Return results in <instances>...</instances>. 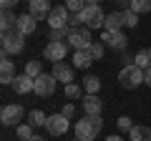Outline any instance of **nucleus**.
<instances>
[{"label": "nucleus", "instance_id": "nucleus-33", "mask_svg": "<svg viewBox=\"0 0 151 141\" xmlns=\"http://www.w3.org/2000/svg\"><path fill=\"white\" fill-rule=\"evenodd\" d=\"M116 124H119V129H121V131H131V129H134V124H131V119H129V116H121V119L116 121Z\"/></svg>", "mask_w": 151, "mask_h": 141}, {"label": "nucleus", "instance_id": "nucleus-12", "mask_svg": "<svg viewBox=\"0 0 151 141\" xmlns=\"http://www.w3.org/2000/svg\"><path fill=\"white\" fill-rule=\"evenodd\" d=\"M15 30L20 33V35H33V33L38 30V20L30 15V13H23V15H18Z\"/></svg>", "mask_w": 151, "mask_h": 141}, {"label": "nucleus", "instance_id": "nucleus-39", "mask_svg": "<svg viewBox=\"0 0 151 141\" xmlns=\"http://www.w3.org/2000/svg\"><path fill=\"white\" fill-rule=\"evenodd\" d=\"M88 5H101V0H86Z\"/></svg>", "mask_w": 151, "mask_h": 141}, {"label": "nucleus", "instance_id": "nucleus-29", "mask_svg": "<svg viewBox=\"0 0 151 141\" xmlns=\"http://www.w3.org/2000/svg\"><path fill=\"white\" fill-rule=\"evenodd\" d=\"M124 25L126 28H136V25H139V13H134L131 8L124 10Z\"/></svg>", "mask_w": 151, "mask_h": 141}, {"label": "nucleus", "instance_id": "nucleus-2", "mask_svg": "<svg viewBox=\"0 0 151 141\" xmlns=\"http://www.w3.org/2000/svg\"><path fill=\"white\" fill-rule=\"evenodd\" d=\"M119 83L124 88H129V91H134V88H139L141 83H144V70L139 68V65H124L119 73Z\"/></svg>", "mask_w": 151, "mask_h": 141}, {"label": "nucleus", "instance_id": "nucleus-17", "mask_svg": "<svg viewBox=\"0 0 151 141\" xmlns=\"http://www.w3.org/2000/svg\"><path fill=\"white\" fill-rule=\"evenodd\" d=\"M13 60H8V55H3V60H0V83H10L13 86V78H15V73H13Z\"/></svg>", "mask_w": 151, "mask_h": 141}, {"label": "nucleus", "instance_id": "nucleus-21", "mask_svg": "<svg viewBox=\"0 0 151 141\" xmlns=\"http://www.w3.org/2000/svg\"><path fill=\"white\" fill-rule=\"evenodd\" d=\"M129 139L131 141H151V129L149 126H134L129 131Z\"/></svg>", "mask_w": 151, "mask_h": 141}, {"label": "nucleus", "instance_id": "nucleus-9", "mask_svg": "<svg viewBox=\"0 0 151 141\" xmlns=\"http://www.w3.org/2000/svg\"><path fill=\"white\" fill-rule=\"evenodd\" d=\"M45 129H48L50 136H63L65 131L70 129V119H65L63 114H53V116H48V121H45Z\"/></svg>", "mask_w": 151, "mask_h": 141}, {"label": "nucleus", "instance_id": "nucleus-18", "mask_svg": "<svg viewBox=\"0 0 151 141\" xmlns=\"http://www.w3.org/2000/svg\"><path fill=\"white\" fill-rule=\"evenodd\" d=\"M106 30H111V33H116V30H121L124 28V10H113V13H108L106 15Z\"/></svg>", "mask_w": 151, "mask_h": 141}, {"label": "nucleus", "instance_id": "nucleus-16", "mask_svg": "<svg viewBox=\"0 0 151 141\" xmlns=\"http://www.w3.org/2000/svg\"><path fill=\"white\" fill-rule=\"evenodd\" d=\"M81 106H83V111H86V116H101V109H103L101 98H98L96 93H88L81 101Z\"/></svg>", "mask_w": 151, "mask_h": 141}, {"label": "nucleus", "instance_id": "nucleus-3", "mask_svg": "<svg viewBox=\"0 0 151 141\" xmlns=\"http://www.w3.org/2000/svg\"><path fill=\"white\" fill-rule=\"evenodd\" d=\"M78 18H81V23L86 28H91V30L106 25V13L101 10V5H86L83 13H78Z\"/></svg>", "mask_w": 151, "mask_h": 141}, {"label": "nucleus", "instance_id": "nucleus-19", "mask_svg": "<svg viewBox=\"0 0 151 141\" xmlns=\"http://www.w3.org/2000/svg\"><path fill=\"white\" fill-rule=\"evenodd\" d=\"M91 63H93V55H91V50H88V48L76 50V53H73V65H76V68H88Z\"/></svg>", "mask_w": 151, "mask_h": 141}, {"label": "nucleus", "instance_id": "nucleus-28", "mask_svg": "<svg viewBox=\"0 0 151 141\" xmlns=\"http://www.w3.org/2000/svg\"><path fill=\"white\" fill-rule=\"evenodd\" d=\"M88 3L86 0H65V8H68L73 15H78V13H83V8H86Z\"/></svg>", "mask_w": 151, "mask_h": 141}, {"label": "nucleus", "instance_id": "nucleus-1", "mask_svg": "<svg viewBox=\"0 0 151 141\" xmlns=\"http://www.w3.org/2000/svg\"><path fill=\"white\" fill-rule=\"evenodd\" d=\"M103 129L101 116H83L81 121H76V139L81 141H93Z\"/></svg>", "mask_w": 151, "mask_h": 141}, {"label": "nucleus", "instance_id": "nucleus-15", "mask_svg": "<svg viewBox=\"0 0 151 141\" xmlns=\"http://www.w3.org/2000/svg\"><path fill=\"white\" fill-rule=\"evenodd\" d=\"M53 76H55V81H60L63 86H68V83H73V65H68V63H53Z\"/></svg>", "mask_w": 151, "mask_h": 141}, {"label": "nucleus", "instance_id": "nucleus-34", "mask_svg": "<svg viewBox=\"0 0 151 141\" xmlns=\"http://www.w3.org/2000/svg\"><path fill=\"white\" fill-rule=\"evenodd\" d=\"M60 114H63L65 119H73V114H76V106H73V103H68V106H63V111H60Z\"/></svg>", "mask_w": 151, "mask_h": 141}, {"label": "nucleus", "instance_id": "nucleus-22", "mask_svg": "<svg viewBox=\"0 0 151 141\" xmlns=\"http://www.w3.org/2000/svg\"><path fill=\"white\" fill-rule=\"evenodd\" d=\"M15 23H18L15 13H13V10H3V18H0V28H3V33L15 30Z\"/></svg>", "mask_w": 151, "mask_h": 141}, {"label": "nucleus", "instance_id": "nucleus-32", "mask_svg": "<svg viewBox=\"0 0 151 141\" xmlns=\"http://www.w3.org/2000/svg\"><path fill=\"white\" fill-rule=\"evenodd\" d=\"M88 50H91V55H93V60H98V58H103V43H91V45H88Z\"/></svg>", "mask_w": 151, "mask_h": 141}, {"label": "nucleus", "instance_id": "nucleus-20", "mask_svg": "<svg viewBox=\"0 0 151 141\" xmlns=\"http://www.w3.org/2000/svg\"><path fill=\"white\" fill-rule=\"evenodd\" d=\"M134 65H139L141 70L151 68V48H141L139 53L134 55Z\"/></svg>", "mask_w": 151, "mask_h": 141}, {"label": "nucleus", "instance_id": "nucleus-24", "mask_svg": "<svg viewBox=\"0 0 151 141\" xmlns=\"http://www.w3.org/2000/svg\"><path fill=\"white\" fill-rule=\"evenodd\" d=\"M83 88H86V93H96V96H98L101 78H98V76H86V78H83Z\"/></svg>", "mask_w": 151, "mask_h": 141}, {"label": "nucleus", "instance_id": "nucleus-40", "mask_svg": "<svg viewBox=\"0 0 151 141\" xmlns=\"http://www.w3.org/2000/svg\"><path fill=\"white\" fill-rule=\"evenodd\" d=\"M30 141H45V139H43V136H38V134H35V136H33Z\"/></svg>", "mask_w": 151, "mask_h": 141}, {"label": "nucleus", "instance_id": "nucleus-27", "mask_svg": "<svg viewBox=\"0 0 151 141\" xmlns=\"http://www.w3.org/2000/svg\"><path fill=\"white\" fill-rule=\"evenodd\" d=\"M131 10L134 13H149L151 10V0H131Z\"/></svg>", "mask_w": 151, "mask_h": 141}, {"label": "nucleus", "instance_id": "nucleus-30", "mask_svg": "<svg viewBox=\"0 0 151 141\" xmlns=\"http://www.w3.org/2000/svg\"><path fill=\"white\" fill-rule=\"evenodd\" d=\"M25 73H28L30 78H38L40 73H43V68H40L38 60H28V63H25Z\"/></svg>", "mask_w": 151, "mask_h": 141}, {"label": "nucleus", "instance_id": "nucleus-38", "mask_svg": "<svg viewBox=\"0 0 151 141\" xmlns=\"http://www.w3.org/2000/svg\"><path fill=\"white\" fill-rule=\"evenodd\" d=\"M106 141H124V139H121V136H116V134H113V136H108Z\"/></svg>", "mask_w": 151, "mask_h": 141}, {"label": "nucleus", "instance_id": "nucleus-13", "mask_svg": "<svg viewBox=\"0 0 151 141\" xmlns=\"http://www.w3.org/2000/svg\"><path fill=\"white\" fill-rule=\"evenodd\" d=\"M13 88H15V93H30L35 91V78H30L28 73H18L15 78H13Z\"/></svg>", "mask_w": 151, "mask_h": 141}, {"label": "nucleus", "instance_id": "nucleus-31", "mask_svg": "<svg viewBox=\"0 0 151 141\" xmlns=\"http://www.w3.org/2000/svg\"><path fill=\"white\" fill-rule=\"evenodd\" d=\"M65 98H81V86H76V83H68L65 86Z\"/></svg>", "mask_w": 151, "mask_h": 141}, {"label": "nucleus", "instance_id": "nucleus-26", "mask_svg": "<svg viewBox=\"0 0 151 141\" xmlns=\"http://www.w3.org/2000/svg\"><path fill=\"white\" fill-rule=\"evenodd\" d=\"M15 134H18V139H23V141H30L33 136H35V134H33V126H30V124H20V126L15 129Z\"/></svg>", "mask_w": 151, "mask_h": 141}, {"label": "nucleus", "instance_id": "nucleus-14", "mask_svg": "<svg viewBox=\"0 0 151 141\" xmlns=\"http://www.w3.org/2000/svg\"><path fill=\"white\" fill-rule=\"evenodd\" d=\"M50 10H53V8H50L48 0H30V3H28V13H30L35 20H40V18H48Z\"/></svg>", "mask_w": 151, "mask_h": 141}, {"label": "nucleus", "instance_id": "nucleus-6", "mask_svg": "<svg viewBox=\"0 0 151 141\" xmlns=\"http://www.w3.org/2000/svg\"><path fill=\"white\" fill-rule=\"evenodd\" d=\"M23 116H25V109H23L20 103H8V106H3V111H0V121L5 126H20Z\"/></svg>", "mask_w": 151, "mask_h": 141}, {"label": "nucleus", "instance_id": "nucleus-25", "mask_svg": "<svg viewBox=\"0 0 151 141\" xmlns=\"http://www.w3.org/2000/svg\"><path fill=\"white\" fill-rule=\"evenodd\" d=\"M70 30H73L70 25H65V28H55V30H50V38H48V40H58V43H63V38H68Z\"/></svg>", "mask_w": 151, "mask_h": 141}, {"label": "nucleus", "instance_id": "nucleus-36", "mask_svg": "<svg viewBox=\"0 0 151 141\" xmlns=\"http://www.w3.org/2000/svg\"><path fill=\"white\" fill-rule=\"evenodd\" d=\"M144 83L151 88V68H146V70H144Z\"/></svg>", "mask_w": 151, "mask_h": 141}, {"label": "nucleus", "instance_id": "nucleus-8", "mask_svg": "<svg viewBox=\"0 0 151 141\" xmlns=\"http://www.w3.org/2000/svg\"><path fill=\"white\" fill-rule=\"evenodd\" d=\"M101 40H103V45H108V48H113V50H121V53H124L126 45H129V35H126V33H121V30H116V33L103 30Z\"/></svg>", "mask_w": 151, "mask_h": 141}, {"label": "nucleus", "instance_id": "nucleus-37", "mask_svg": "<svg viewBox=\"0 0 151 141\" xmlns=\"http://www.w3.org/2000/svg\"><path fill=\"white\" fill-rule=\"evenodd\" d=\"M116 5H121L124 10H129V8H131V0H116Z\"/></svg>", "mask_w": 151, "mask_h": 141}, {"label": "nucleus", "instance_id": "nucleus-23", "mask_svg": "<svg viewBox=\"0 0 151 141\" xmlns=\"http://www.w3.org/2000/svg\"><path fill=\"white\" fill-rule=\"evenodd\" d=\"M45 121H48V116H45L43 111H38V109H33L30 114H28V124H30L33 129H38V126H45Z\"/></svg>", "mask_w": 151, "mask_h": 141}, {"label": "nucleus", "instance_id": "nucleus-7", "mask_svg": "<svg viewBox=\"0 0 151 141\" xmlns=\"http://www.w3.org/2000/svg\"><path fill=\"white\" fill-rule=\"evenodd\" d=\"M55 76L53 73H40V76L35 78V93L38 96H43V98H50L55 93Z\"/></svg>", "mask_w": 151, "mask_h": 141}, {"label": "nucleus", "instance_id": "nucleus-4", "mask_svg": "<svg viewBox=\"0 0 151 141\" xmlns=\"http://www.w3.org/2000/svg\"><path fill=\"white\" fill-rule=\"evenodd\" d=\"M3 55H15L25 48V35H20L18 30H10V33H3Z\"/></svg>", "mask_w": 151, "mask_h": 141}, {"label": "nucleus", "instance_id": "nucleus-10", "mask_svg": "<svg viewBox=\"0 0 151 141\" xmlns=\"http://www.w3.org/2000/svg\"><path fill=\"white\" fill-rule=\"evenodd\" d=\"M48 25H50V30L70 25V10L65 5H55L53 10H50V15H48Z\"/></svg>", "mask_w": 151, "mask_h": 141}, {"label": "nucleus", "instance_id": "nucleus-35", "mask_svg": "<svg viewBox=\"0 0 151 141\" xmlns=\"http://www.w3.org/2000/svg\"><path fill=\"white\" fill-rule=\"evenodd\" d=\"M0 5H3V10H10L18 5V0H0Z\"/></svg>", "mask_w": 151, "mask_h": 141}, {"label": "nucleus", "instance_id": "nucleus-41", "mask_svg": "<svg viewBox=\"0 0 151 141\" xmlns=\"http://www.w3.org/2000/svg\"><path fill=\"white\" fill-rule=\"evenodd\" d=\"M73 141H81V139H73Z\"/></svg>", "mask_w": 151, "mask_h": 141}, {"label": "nucleus", "instance_id": "nucleus-5", "mask_svg": "<svg viewBox=\"0 0 151 141\" xmlns=\"http://www.w3.org/2000/svg\"><path fill=\"white\" fill-rule=\"evenodd\" d=\"M93 43V38H91V28H73L70 30V35H68V45L73 50H83V48H88V45Z\"/></svg>", "mask_w": 151, "mask_h": 141}, {"label": "nucleus", "instance_id": "nucleus-11", "mask_svg": "<svg viewBox=\"0 0 151 141\" xmlns=\"http://www.w3.org/2000/svg\"><path fill=\"white\" fill-rule=\"evenodd\" d=\"M65 53H68V43H58V40H50L43 48L45 60H50V63H60V60L65 58Z\"/></svg>", "mask_w": 151, "mask_h": 141}]
</instances>
